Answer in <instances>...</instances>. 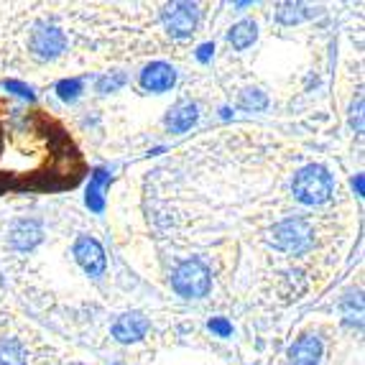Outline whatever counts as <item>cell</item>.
Returning a JSON list of instances; mask_svg holds the SVG:
<instances>
[{
    "mask_svg": "<svg viewBox=\"0 0 365 365\" xmlns=\"http://www.w3.org/2000/svg\"><path fill=\"white\" fill-rule=\"evenodd\" d=\"M82 169L77 146L54 118L0 103V192L72 187Z\"/></svg>",
    "mask_w": 365,
    "mask_h": 365,
    "instance_id": "1",
    "label": "cell"
},
{
    "mask_svg": "<svg viewBox=\"0 0 365 365\" xmlns=\"http://www.w3.org/2000/svg\"><path fill=\"white\" fill-rule=\"evenodd\" d=\"M292 189H294L297 202H302L307 207H317V205H324V202L332 197L335 182H332V174H329L324 166L309 164L297 171Z\"/></svg>",
    "mask_w": 365,
    "mask_h": 365,
    "instance_id": "2",
    "label": "cell"
},
{
    "mask_svg": "<svg viewBox=\"0 0 365 365\" xmlns=\"http://www.w3.org/2000/svg\"><path fill=\"white\" fill-rule=\"evenodd\" d=\"M171 287L184 299H202L207 297L210 289H212V274L200 258H187L174 268Z\"/></svg>",
    "mask_w": 365,
    "mask_h": 365,
    "instance_id": "3",
    "label": "cell"
},
{
    "mask_svg": "<svg viewBox=\"0 0 365 365\" xmlns=\"http://www.w3.org/2000/svg\"><path fill=\"white\" fill-rule=\"evenodd\" d=\"M271 243H274L276 250L281 253H289V256H302L312 248L314 243V232H312V225L302 217H287L281 220L279 225H274V232H271Z\"/></svg>",
    "mask_w": 365,
    "mask_h": 365,
    "instance_id": "4",
    "label": "cell"
},
{
    "mask_svg": "<svg viewBox=\"0 0 365 365\" xmlns=\"http://www.w3.org/2000/svg\"><path fill=\"white\" fill-rule=\"evenodd\" d=\"M161 21H164V29L174 38H187L197 31L200 8L195 3H171V6H166L161 11Z\"/></svg>",
    "mask_w": 365,
    "mask_h": 365,
    "instance_id": "5",
    "label": "cell"
},
{
    "mask_svg": "<svg viewBox=\"0 0 365 365\" xmlns=\"http://www.w3.org/2000/svg\"><path fill=\"white\" fill-rule=\"evenodd\" d=\"M29 49H31V54L41 61L56 59L61 51L67 49V36H64V31L56 29V26H38L29 38Z\"/></svg>",
    "mask_w": 365,
    "mask_h": 365,
    "instance_id": "6",
    "label": "cell"
},
{
    "mask_svg": "<svg viewBox=\"0 0 365 365\" xmlns=\"http://www.w3.org/2000/svg\"><path fill=\"white\" fill-rule=\"evenodd\" d=\"M74 258L77 263L82 266V271L90 276H103L105 274V266H108V258H105V250L103 245L90 235H79L74 240V248H72Z\"/></svg>",
    "mask_w": 365,
    "mask_h": 365,
    "instance_id": "7",
    "label": "cell"
},
{
    "mask_svg": "<svg viewBox=\"0 0 365 365\" xmlns=\"http://www.w3.org/2000/svg\"><path fill=\"white\" fill-rule=\"evenodd\" d=\"M148 329H151V322L143 312H125L113 324V337L118 342H138L148 335Z\"/></svg>",
    "mask_w": 365,
    "mask_h": 365,
    "instance_id": "8",
    "label": "cell"
},
{
    "mask_svg": "<svg viewBox=\"0 0 365 365\" xmlns=\"http://www.w3.org/2000/svg\"><path fill=\"white\" fill-rule=\"evenodd\" d=\"M177 82V69L166 64V61H151L143 72H140V87L148 92H166Z\"/></svg>",
    "mask_w": 365,
    "mask_h": 365,
    "instance_id": "9",
    "label": "cell"
},
{
    "mask_svg": "<svg viewBox=\"0 0 365 365\" xmlns=\"http://www.w3.org/2000/svg\"><path fill=\"white\" fill-rule=\"evenodd\" d=\"M319 358H322V342L314 335H302L289 347L292 365H319Z\"/></svg>",
    "mask_w": 365,
    "mask_h": 365,
    "instance_id": "10",
    "label": "cell"
},
{
    "mask_svg": "<svg viewBox=\"0 0 365 365\" xmlns=\"http://www.w3.org/2000/svg\"><path fill=\"white\" fill-rule=\"evenodd\" d=\"M41 225H38L36 220H19L11 227V245L19 250H31L41 240Z\"/></svg>",
    "mask_w": 365,
    "mask_h": 365,
    "instance_id": "11",
    "label": "cell"
},
{
    "mask_svg": "<svg viewBox=\"0 0 365 365\" xmlns=\"http://www.w3.org/2000/svg\"><path fill=\"white\" fill-rule=\"evenodd\" d=\"M197 118H200V113H197L195 103H179L174 110H169L166 128H169V133H187L197 123Z\"/></svg>",
    "mask_w": 365,
    "mask_h": 365,
    "instance_id": "12",
    "label": "cell"
},
{
    "mask_svg": "<svg viewBox=\"0 0 365 365\" xmlns=\"http://www.w3.org/2000/svg\"><path fill=\"white\" fill-rule=\"evenodd\" d=\"M256 38H258V26H256V21H250V19L237 21V24L227 31V41H230V46H232V49H237V51H243V49H248V46H253V41H256Z\"/></svg>",
    "mask_w": 365,
    "mask_h": 365,
    "instance_id": "13",
    "label": "cell"
},
{
    "mask_svg": "<svg viewBox=\"0 0 365 365\" xmlns=\"http://www.w3.org/2000/svg\"><path fill=\"white\" fill-rule=\"evenodd\" d=\"M0 365H26V347L21 345V340H0Z\"/></svg>",
    "mask_w": 365,
    "mask_h": 365,
    "instance_id": "14",
    "label": "cell"
},
{
    "mask_svg": "<svg viewBox=\"0 0 365 365\" xmlns=\"http://www.w3.org/2000/svg\"><path fill=\"white\" fill-rule=\"evenodd\" d=\"M309 16H312V11H309V6H304V3H281L279 11H276V19L287 26L299 24V21L309 19Z\"/></svg>",
    "mask_w": 365,
    "mask_h": 365,
    "instance_id": "15",
    "label": "cell"
},
{
    "mask_svg": "<svg viewBox=\"0 0 365 365\" xmlns=\"http://www.w3.org/2000/svg\"><path fill=\"white\" fill-rule=\"evenodd\" d=\"M240 108L243 110H263L268 105V98L263 95L261 90H245V92H240Z\"/></svg>",
    "mask_w": 365,
    "mask_h": 365,
    "instance_id": "16",
    "label": "cell"
},
{
    "mask_svg": "<svg viewBox=\"0 0 365 365\" xmlns=\"http://www.w3.org/2000/svg\"><path fill=\"white\" fill-rule=\"evenodd\" d=\"M123 85H125V74H123V72H113V74H105V77H100L98 85H95V90L103 92V95H108V92L120 90Z\"/></svg>",
    "mask_w": 365,
    "mask_h": 365,
    "instance_id": "17",
    "label": "cell"
},
{
    "mask_svg": "<svg viewBox=\"0 0 365 365\" xmlns=\"http://www.w3.org/2000/svg\"><path fill=\"white\" fill-rule=\"evenodd\" d=\"M56 92H59L61 100H77V95L82 92V82L79 79H61L59 85H56Z\"/></svg>",
    "mask_w": 365,
    "mask_h": 365,
    "instance_id": "18",
    "label": "cell"
},
{
    "mask_svg": "<svg viewBox=\"0 0 365 365\" xmlns=\"http://www.w3.org/2000/svg\"><path fill=\"white\" fill-rule=\"evenodd\" d=\"M210 329H215V332H220V335H222V337L230 335V324H227L225 319H212V322H210Z\"/></svg>",
    "mask_w": 365,
    "mask_h": 365,
    "instance_id": "19",
    "label": "cell"
},
{
    "mask_svg": "<svg viewBox=\"0 0 365 365\" xmlns=\"http://www.w3.org/2000/svg\"><path fill=\"white\" fill-rule=\"evenodd\" d=\"M6 90H16L21 98H31V90L26 85H21V82H6Z\"/></svg>",
    "mask_w": 365,
    "mask_h": 365,
    "instance_id": "20",
    "label": "cell"
},
{
    "mask_svg": "<svg viewBox=\"0 0 365 365\" xmlns=\"http://www.w3.org/2000/svg\"><path fill=\"white\" fill-rule=\"evenodd\" d=\"M212 51H215V49H212V43H202V46H200V54H197V56H200L202 61H207Z\"/></svg>",
    "mask_w": 365,
    "mask_h": 365,
    "instance_id": "21",
    "label": "cell"
},
{
    "mask_svg": "<svg viewBox=\"0 0 365 365\" xmlns=\"http://www.w3.org/2000/svg\"><path fill=\"white\" fill-rule=\"evenodd\" d=\"M74 365H82V363H74Z\"/></svg>",
    "mask_w": 365,
    "mask_h": 365,
    "instance_id": "22",
    "label": "cell"
}]
</instances>
